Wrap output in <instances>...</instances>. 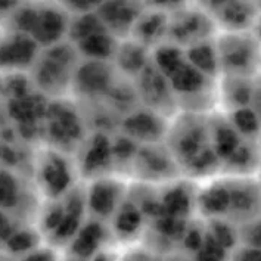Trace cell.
Returning a JSON list of instances; mask_svg holds the SVG:
<instances>
[{"label":"cell","instance_id":"6da1fadb","mask_svg":"<svg viewBox=\"0 0 261 261\" xmlns=\"http://www.w3.org/2000/svg\"><path fill=\"white\" fill-rule=\"evenodd\" d=\"M167 149L181 173L196 180L213 179L220 173L210 132V114L188 112L176 117L167 130Z\"/></svg>","mask_w":261,"mask_h":261},{"label":"cell","instance_id":"7a4b0ae2","mask_svg":"<svg viewBox=\"0 0 261 261\" xmlns=\"http://www.w3.org/2000/svg\"><path fill=\"white\" fill-rule=\"evenodd\" d=\"M220 75L255 79L261 74V43L252 31L220 33L214 37Z\"/></svg>","mask_w":261,"mask_h":261},{"label":"cell","instance_id":"3957f363","mask_svg":"<svg viewBox=\"0 0 261 261\" xmlns=\"http://www.w3.org/2000/svg\"><path fill=\"white\" fill-rule=\"evenodd\" d=\"M229 210L226 221L239 227L261 217V183L252 176H226Z\"/></svg>","mask_w":261,"mask_h":261},{"label":"cell","instance_id":"277c9868","mask_svg":"<svg viewBox=\"0 0 261 261\" xmlns=\"http://www.w3.org/2000/svg\"><path fill=\"white\" fill-rule=\"evenodd\" d=\"M216 30L213 19L202 8L192 11H180L179 15L168 18L167 34L173 43L179 47L192 46L199 41L210 40L216 37ZM185 47V49H186Z\"/></svg>","mask_w":261,"mask_h":261},{"label":"cell","instance_id":"5b68a950","mask_svg":"<svg viewBox=\"0 0 261 261\" xmlns=\"http://www.w3.org/2000/svg\"><path fill=\"white\" fill-rule=\"evenodd\" d=\"M221 33L251 31L261 9L244 2H210L201 6Z\"/></svg>","mask_w":261,"mask_h":261},{"label":"cell","instance_id":"8992f818","mask_svg":"<svg viewBox=\"0 0 261 261\" xmlns=\"http://www.w3.org/2000/svg\"><path fill=\"white\" fill-rule=\"evenodd\" d=\"M124 192L125 188L120 179L110 176L93 179L86 191V210L95 220H110L124 202Z\"/></svg>","mask_w":261,"mask_h":261},{"label":"cell","instance_id":"52a82bcc","mask_svg":"<svg viewBox=\"0 0 261 261\" xmlns=\"http://www.w3.org/2000/svg\"><path fill=\"white\" fill-rule=\"evenodd\" d=\"M74 62L75 50L72 49V46L58 44L52 47L50 50H47L37 69L39 84L56 93H59L68 84L72 86V79L75 74V71L72 69Z\"/></svg>","mask_w":261,"mask_h":261},{"label":"cell","instance_id":"ba28073f","mask_svg":"<svg viewBox=\"0 0 261 261\" xmlns=\"http://www.w3.org/2000/svg\"><path fill=\"white\" fill-rule=\"evenodd\" d=\"M133 167L139 173V176L146 181H174L180 174V168L170 151L165 149L164 152V149H160L156 143L142 145V148L138 149L135 155Z\"/></svg>","mask_w":261,"mask_h":261},{"label":"cell","instance_id":"9c48e42d","mask_svg":"<svg viewBox=\"0 0 261 261\" xmlns=\"http://www.w3.org/2000/svg\"><path fill=\"white\" fill-rule=\"evenodd\" d=\"M39 171L43 191L50 199L65 196L74 188V168L61 152H46L43 155Z\"/></svg>","mask_w":261,"mask_h":261},{"label":"cell","instance_id":"30bf717a","mask_svg":"<svg viewBox=\"0 0 261 261\" xmlns=\"http://www.w3.org/2000/svg\"><path fill=\"white\" fill-rule=\"evenodd\" d=\"M229 210V186L226 176L206 180L195 193V213L204 220H226Z\"/></svg>","mask_w":261,"mask_h":261},{"label":"cell","instance_id":"8fae6325","mask_svg":"<svg viewBox=\"0 0 261 261\" xmlns=\"http://www.w3.org/2000/svg\"><path fill=\"white\" fill-rule=\"evenodd\" d=\"M140 83V99H143L148 105V110L160 112L161 108L171 110L177 107L174 95L170 89V84L164 75L155 68V65H149L138 75ZM173 111V110H171Z\"/></svg>","mask_w":261,"mask_h":261},{"label":"cell","instance_id":"7c38bea8","mask_svg":"<svg viewBox=\"0 0 261 261\" xmlns=\"http://www.w3.org/2000/svg\"><path fill=\"white\" fill-rule=\"evenodd\" d=\"M160 114L151 110L130 114L123 123V132L127 138L140 140L145 145H153L160 139H165L168 124Z\"/></svg>","mask_w":261,"mask_h":261},{"label":"cell","instance_id":"4fadbf2b","mask_svg":"<svg viewBox=\"0 0 261 261\" xmlns=\"http://www.w3.org/2000/svg\"><path fill=\"white\" fill-rule=\"evenodd\" d=\"M252 87L254 79L220 75L216 87V97L217 105L221 108L220 112L229 114L249 107L252 99Z\"/></svg>","mask_w":261,"mask_h":261},{"label":"cell","instance_id":"5bb4252c","mask_svg":"<svg viewBox=\"0 0 261 261\" xmlns=\"http://www.w3.org/2000/svg\"><path fill=\"white\" fill-rule=\"evenodd\" d=\"M112 163V143L103 133H96L82 145L80 170L90 180L107 176L105 168Z\"/></svg>","mask_w":261,"mask_h":261},{"label":"cell","instance_id":"9a60e30c","mask_svg":"<svg viewBox=\"0 0 261 261\" xmlns=\"http://www.w3.org/2000/svg\"><path fill=\"white\" fill-rule=\"evenodd\" d=\"M74 86L86 96H99L112 89V79L105 61H87L75 71Z\"/></svg>","mask_w":261,"mask_h":261},{"label":"cell","instance_id":"2e32d148","mask_svg":"<svg viewBox=\"0 0 261 261\" xmlns=\"http://www.w3.org/2000/svg\"><path fill=\"white\" fill-rule=\"evenodd\" d=\"M108 247V229L100 223L93 220L83 224L79 233L69 244L72 258L86 260L96 255L99 251Z\"/></svg>","mask_w":261,"mask_h":261},{"label":"cell","instance_id":"e0dca14e","mask_svg":"<svg viewBox=\"0 0 261 261\" xmlns=\"http://www.w3.org/2000/svg\"><path fill=\"white\" fill-rule=\"evenodd\" d=\"M142 11H138L135 5H125V3H108L102 5L97 18L103 24L105 30L112 31L114 34H130L132 28L135 25L139 15Z\"/></svg>","mask_w":261,"mask_h":261},{"label":"cell","instance_id":"ac0fdd59","mask_svg":"<svg viewBox=\"0 0 261 261\" xmlns=\"http://www.w3.org/2000/svg\"><path fill=\"white\" fill-rule=\"evenodd\" d=\"M183 50H185L186 61L193 68H196L204 75L211 77L214 80L220 77V67H219V58H217L214 39L199 41Z\"/></svg>","mask_w":261,"mask_h":261},{"label":"cell","instance_id":"d6986e66","mask_svg":"<svg viewBox=\"0 0 261 261\" xmlns=\"http://www.w3.org/2000/svg\"><path fill=\"white\" fill-rule=\"evenodd\" d=\"M168 30V16L164 12H146L140 14L132 28V40L138 41L142 46H148L160 37L167 34Z\"/></svg>","mask_w":261,"mask_h":261},{"label":"cell","instance_id":"ffe728a7","mask_svg":"<svg viewBox=\"0 0 261 261\" xmlns=\"http://www.w3.org/2000/svg\"><path fill=\"white\" fill-rule=\"evenodd\" d=\"M117 64L118 69L127 75H136L148 67V58H146V47L135 40L118 43L117 52Z\"/></svg>","mask_w":261,"mask_h":261},{"label":"cell","instance_id":"44dd1931","mask_svg":"<svg viewBox=\"0 0 261 261\" xmlns=\"http://www.w3.org/2000/svg\"><path fill=\"white\" fill-rule=\"evenodd\" d=\"M79 50L83 55L90 58V61H105L110 59L111 56H115L118 41L115 37H112L107 30L95 33L84 40L77 43Z\"/></svg>","mask_w":261,"mask_h":261},{"label":"cell","instance_id":"7402d4cb","mask_svg":"<svg viewBox=\"0 0 261 261\" xmlns=\"http://www.w3.org/2000/svg\"><path fill=\"white\" fill-rule=\"evenodd\" d=\"M112 219H114L112 230L115 232L117 238L132 239L142 229L143 214L135 202H125L124 201Z\"/></svg>","mask_w":261,"mask_h":261},{"label":"cell","instance_id":"603a6c76","mask_svg":"<svg viewBox=\"0 0 261 261\" xmlns=\"http://www.w3.org/2000/svg\"><path fill=\"white\" fill-rule=\"evenodd\" d=\"M224 115L242 138L258 142L261 135V120L251 107L241 108Z\"/></svg>","mask_w":261,"mask_h":261},{"label":"cell","instance_id":"cb8c5ba5","mask_svg":"<svg viewBox=\"0 0 261 261\" xmlns=\"http://www.w3.org/2000/svg\"><path fill=\"white\" fill-rule=\"evenodd\" d=\"M68 110L69 108H61V111H58L52 127V133L58 138V140L62 142H64V132H67V139L71 142L79 138V132H80V120L72 111Z\"/></svg>","mask_w":261,"mask_h":261},{"label":"cell","instance_id":"d4e9b609","mask_svg":"<svg viewBox=\"0 0 261 261\" xmlns=\"http://www.w3.org/2000/svg\"><path fill=\"white\" fill-rule=\"evenodd\" d=\"M238 238L241 245L261 249V217L239 226Z\"/></svg>","mask_w":261,"mask_h":261},{"label":"cell","instance_id":"484cf974","mask_svg":"<svg viewBox=\"0 0 261 261\" xmlns=\"http://www.w3.org/2000/svg\"><path fill=\"white\" fill-rule=\"evenodd\" d=\"M229 261H261V249L238 245L232 251Z\"/></svg>","mask_w":261,"mask_h":261},{"label":"cell","instance_id":"4316f807","mask_svg":"<svg viewBox=\"0 0 261 261\" xmlns=\"http://www.w3.org/2000/svg\"><path fill=\"white\" fill-rule=\"evenodd\" d=\"M24 261H59L55 249L44 248V249H34L31 254H28Z\"/></svg>","mask_w":261,"mask_h":261},{"label":"cell","instance_id":"83f0119b","mask_svg":"<svg viewBox=\"0 0 261 261\" xmlns=\"http://www.w3.org/2000/svg\"><path fill=\"white\" fill-rule=\"evenodd\" d=\"M254 112L260 117L261 120V74L254 79V87H252V99L249 105Z\"/></svg>","mask_w":261,"mask_h":261},{"label":"cell","instance_id":"f1b7e54d","mask_svg":"<svg viewBox=\"0 0 261 261\" xmlns=\"http://www.w3.org/2000/svg\"><path fill=\"white\" fill-rule=\"evenodd\" d=\"M92 261H118V258L114 252H111L110 248L107 247L105 249L99 251L96 255H93Z\"/></svg>","mask_w":261,"mask_h":261},{"label":"cell","instance_id":"f546056e","mask_svg":"<svg viewBox=\"0 0 261 261\" xmlns=\"http://www.w3.org/2000/svg\"><path fill=\"white\" fill-rule=\"evenodd\" d=\"M251 31L254 33V36H255L261 43V12L260 15H258V18H257V21H255V24H254V27H252Z\"/></svg>","mask_w":261,"mask_h":261},{"label":"cell","instance_id":"4dcf8cb0","mask_svg":"<svg viewBox=\"0 0 261 261\" xmlns=\"http://www.w3.org/2000/svg\"><path fill=\"white\" fill-rule=\"evenodd\" d=\"M69 261H84V260H79V258H71Z\"/></svg>","mask_w":261,"mask_h":261},{"label":"cell","instance_id":"1f68e13d","mask_svg":"<svg viewBox=\"0 0 261 261\" xmlns=\"http://www.w3.org/2000/svg\"><path fill=\"white\" fill-rule=\"evenodd\" d=\"M258 143H260V146H261V135H260V139H258Z\"/></svg>","mask_w":261,"mask_h":261},{"label":"cell","instance_id":"d6a6232c","mask_svg":"<svg viewBox=\"0 0 261 261\" xmlns=\"http://www.w3.org/2000/svg\"><path fill=\"white\" fill-rule=\"evenodd\" d=\"M258 174H260V180H261V168H260V173H258Z\"/></svg>","mask_w":261,"mask_h":261},{"label":"cell","instance_id":"836d02e7","mask_svg":"<svg viewBox=\"0 0 261 261\" xmlns=\"http://www.w3.org/2000/svg\"><path fill=\"white\" fill-rule=\"evenodd\" d=\"M260 183H261V180H260Z\"/></svg>","mask_w":261,"mask_h":261}]
</instances>
